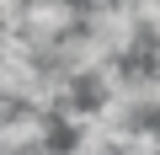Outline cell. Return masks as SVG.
I'll return each instance as SVG.
<instances>
[{"label":"cell","instance_id":"1","mask_svg":"<svg viewBox=\"0 0 160 155\" xmlns=\"http://www.w3.org/2000/svg\"><path fill=\"white\" fill-rule=\"evenodd\" d=\"M53 144H64V123L48 107L16 102L0 118V155H27V150H53Z\"/></svg>","mask_w":160,"mask_h":155},{"label":"cell","instance_id":"2","mask_svg":"<svg viewBox=\"0 0 160 155\" xmlns=\"http://www.w3.org/2000/svg\"><path fill=\"white\" fill-rule=\"evenodd\" d=\"M27 16V0H0V27H22Z\"/></svg>","mask_w":160,"mask_h":155}]
</instances>
